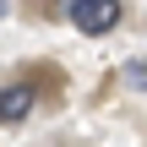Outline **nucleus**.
Returning <instances> with one entry per match:
<instances>
[{"label":"nucleus","mask_w":147,"mask_h":147,"mask_svg":"<svg viewBox=\"0 0 147 147\" xmlns=\"http://www.w3.org/2000/svg\"><path fill=\"white\" fill-rule=\"evenodd\" d=\"M55 11L60 16H71L76 22V33H87V38H98V33H115L120 27V0H55Z\"/></svg>","instance_id":"f257e3e1"},{"label":"nucleus","mask_w":147,"mask_h":147,"mask_svg":"<svg viewBox=\"0 0 147 147\" xmlns=\"http://www.w3.org/2000/svg\"><path fill=\"white\" fill-rule=\"evenodd\" d=\"M27 109H33V87H27V82H11V87L0 93V125L27 120Z\"/></svg>","instance_id":"f03ea898"},{"label":"nucleus","mask_w":147,"mask_h":147,"mask_svg":"<svg viewBox=\"0 0 147 147\" xmlns=\"http://www.w3.org/2000/svg\"><path fill=\"white\" fill-rule=\"evenodd\" d=\"M120 76H125V82H131V87H147V65H142V60H131V65H125V71H120Z\"/></svg>","instance_id":"7ed1b4c3"},{"label":"nucleus","mask_w":147,"mask_h":147,"mask_svg":"<svg viewBox=\"0 0 147 147\" xmlns=\"http://www.w3.org/2000/svg\"><path fill=\"white\" fill-rule=\"evenodd\" d=\"M0 5H5V0H0Z\"/></svg>","instance_id":"20e7f679"}]
</instances>
